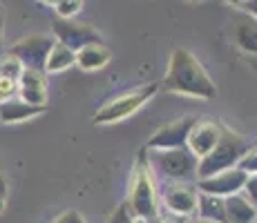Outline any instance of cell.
Returning a JSON list of instances; mask_svg holds the SVG:
<instances>
[{"label": "cell", "mask_w": 257, "mask_h": 223, "mask_svg": "<svg viewBox=\"0 0 257 223\" xmlns=\"http://www.w3.org/2000/svg\"><path fill=\"white\" fill-rule=\"evenodd\" d=\"M0 7H3V5H0Z\"/></svg>", "instance_id": "e575fe53"}, {"label": "cell", "mask_w": 257, "mask_h": 223, "mask_svg": "<svg viewBox=\"0 0 257 223\" xmlns=\"http://www.w3.org/2000/svg\"><path fill=\"white\" fill-rule=\"evenodd\" d=\"M54 223H85V219H83L76 210H67L65 214H61Z\"/></svg>", "instance_id": "d4e9b609"}, {"label": "cell", "mask_w": 257, "mask_h": 223, "mask_svg": "<svg viewBox=\"0 0 257 223\" xmlns=\"http://www.w3.org/2000/svg\"><path fill=\"white\" fill-rule=\"evenodd\" d=\"M18 98L29 105L47 107V76L38 69H23L18 78Z\"/></svg>", "instance_id": "7c38bea8"}, {"label": "cell", "mask_w": 257, "mask_h": 223, "mask_svg": "<svg viewBox=\"0 0 257 223\" xmlns=\"http://www.w3.org/2000/svg\"><path fill=\"white\" fill-rule=\"evenodd\" d=\"M195 123V116H181L172 123H166L150 136L146 150H177V147H186L188 134Z\"/></svg>", "instance_id": "30bf717a"}, {"label": "cell", "mask_w": 257, "mask_h": 223, "mask_svg": "<svg viewBox=\"0 0 257 223\" xmlns=\"http://www.w3.org/2000/svg\"><path fill=\"white\" fill-rule=\"evenodd\" d=\"M157 92H159V85L157 83H148V85L130 89L125 94H118L112 101H107L103 107H98V112L94 114V125H112V123L125 121L132 114L139 112Z\"/></svg>", "instance_id": "5b68a950"}, {"label": "cell", "mask_w": 257, "mask_h": 223, "mask_svg": "<svg viewBox=\"0 0 257 223\" xmlns=\"http://www.w3.org/2000/svg\"><path fill=\"white\" fill-rule=\"evenodd\" d=\"M38 3H43V5H49V7H54V5H56L58 0H38Z\"/></svg>", "instance_id": "1f68e13d"}, {"label": "cell", "mask_w": 257, "mask_h": 223, "mask_svg": "<svg viewBox=\"0 0 257 223\" xmlns=\"http://www.w3.org/2000/svg\"><path fill=\"white\" fill-rule=\"evenodd\" d=\"M135 221L137 219L130 214V210H127L125 203H121V205L110 214V219H107V223H135Z\"/></svg>", "instance_id": "cb8c5ba5"}, {"label": "cell", "mask_w": 257, "mask_h": 223, "mask_svg": "<svg viewBox=\"0 0 257 223\" xmlns=\"http://www.w3.org/2000/svg\"><path fill=\"white\" fill-rule=\"evenodd\" d=\"M246 172L239 170V167H230V170L224 172H217L212 176L206 178H197L195 187L204 194H212V196H219V199H226V196H233L239 194L244 190V183H246Z\"/></svg>", "instance_id": "ba28073f"}, {"label": "cell", "mask_w": 257, "mask_h": 223, "mask_svg": "<svg viewBox=\"0 0 257 223\" xmlns=\"http://www.w3.org/2000/svg\"><path fill=\"white\" fill-rule=\"evenodd\" d=\"M54 9H56L58 18H74L83 9V0H58Z\"/></svg>", "instance_id": "ffe728a7"}, {"label": "cell", "mask_w": 257, "mask_h": 223, "mask_svg": "<svg viewBox=\"0 0 257 223\" xmlns=\"http://www.w3.org/2000/svg\"><path fill=\"white\" fill-rule=\"evenodd\" d=\"M72 65H76V52H72L70 47L54 41L45 61V74H61L65 69H70Z\"/></svg>", "instance_id": "2e32d148"}, {"label": "cell", "mask_w": 257, "mask_h": 223, "mask_svg": "<svg viewBox=\"0 0 257 223\" xmlns=\"http://www.w3.org/2000/svg\"><path fill=\"white\" fill-rule=\"evenodd\" d=\"M7 192H9V183H7V178H5L3 172H0V196L7 199Z\"/></svg>", "instance_id": "83f0119b"}, {"label": "cell", "mask_w": 257, "mask_h": 223, "mask_svg": "<svg viewBox=\"0 0 257 223\" xmlns=\"http://www.w3.org/2000/svg\"><path fill=\"white\" fill-rule=\"evenodd\" d=\"M152 174H159L168 183H195L199 158L188 147L177 150H146Z\"/></svg>", "instance_id": "3957f363"}, {"label": "cell", "mask_w": 257, "mask_h": 223, "mask_svg": "<svg viewBox=\"0 0 257 223\" xmlns=\"http://www.w3.org/2000/svg\"><path fill=\"white\" fill-rule=\"evenodd\" d=\"M157 223H186V219L184 216H175V214H170V212L159 210V214H157Z\"/></svg>", "instance_id": "484cf974"}, {"label": "cell", "mask_w": 257, "mask_h": 223, "mask_svg": "<svg viewBox=\"0 0 257 223\" xmlns=\"http://www.w3.org/2000/svg\"><path fill=\"white\" fill-rule=\"evenodd\" d=\"M235 38L239 49L248 54H257V18H244V21L237 23L235 29Z\"/></svg>", "instance_id": "ac0fdd59"}, {"label": "cell", "mask_w": 257, "mask_h": 223, "mask_svg": "<svg viewBox=\"0 0 257 223\" xmlns=\"http://www.w3.org/2000/svg\"><path fill=\"white\" fill-rule=\"evenodd\" d=\"M246 150H248L246 138L241 136L239 132L230 130L228 125H221V136H219V141H217V145L212 147L210 154L199 158L197 178H206V176L217 174V172L237 167L241 161V156L246 154Z\"/></svg>", "instance_id": "277c9868"}, {"label": "cell", "mask_w": 257, "mask_h": 223, "mask_svg": "<svg viewBox=\"0 0 257 223\" xmlns=\"http://www.w3.org/2000/svg\"><path fill=\"white\" fill-rule=\"evenodd\" d=\"M164 87L170 94L212 101L217 98V85L210 74L201 67V63L188 49H175L168 61V72L164 76Z\"/></svg>", "instance_id": "6da1fadb"}, {"label": "cell", "mask_w": 257, "mask_h": 223, "mask_svg": "<svg viewBox=\"0 0 257 223\" xmlns=\"http://www.w3.org/2000/svg\"><path fill=\"white\" fill-rule=\"evenodd\" d=\"M219 136H221V123L212 121V118H195L190 134H188L186 147L197 158H204L206 154L212 152V147L217 145Z\"/></svg>", "instance_id": "8fae6325"}, {"label": "cell", "mask_w": 257, "mask_h": 223, "mask_svg": "<svg viewBox=\"0 0 257 223\" xmlns=\"http://www.w3.org/2000/svg\"><path fill=\"white\" fill-rule=\"evenodd\" d=\"M3 34H5V16L0 12V52H3Z\"/></svg>", "instance_id": "f546056e"}, {"label": "cell", "mask_w": 257, "mask_h": 223, "mask_svg": "<svg viewBox=\"0 0 257 223\" xmlns=\"http://www.w3.org/2000/svg\"><path fill=\"white\" fill-rule=\"evenodd\" d=\"M197 196H199V190L195 187V183H170L164 190V196H161L164 199V212L188 219L197 210Z\"/></svg>", "instance_id": "9c48e42d"}, {"label": "cell", "mask_w": 257, "mask_h": 223, "mask_svg": "<svg viewBox=\"0 0 257 223\" xmlns=\"http://www.w3.org/2000/svg\"><path fill=\"white\" fill-rule=\"evenodd\" d=\"M224 210H226V223H255L257 221L255 205L241 192L233 196H226Z\"/></svg>", "instance_id": "5bb4252c"}, {"label": "cell", "mask_w": 257, "mask_h": 223, "mask_svg": "<svg viewBox=\"0 0 257 223\" xmlns=\"http://www.w3.org/2000/svg\"><path fill=\"white\" fill-rule=\"evenodd\" d=\"M18 96V81L7 76H0V103L7 101V98Z\"/></svg>", "instance_id": "7402d4cb"}, {"label": "cell", "mask_w": 257, "mask_h": 223, "mask_svg": "<svg viewBox=\"0 0 257 223\" xmlns=\"http://www.w3.org/2000/svg\"><path fill=\"white\" fill-rule=\"evenodd\" d=\"M195 214H197V216H201V219H206V221L226 223L224 199L199 192V196H197V210H195Z\"/></svg>", "instance_id": "e0dca14e"}, {"label": "cell", "mask_w": 257, "mask_h": 223, "mask_svg": "<svg viewBox=\"0 0 257 223\" xmlns=\"http://www.w3.org/2000/svg\"><path fill=\"white\" fill-rule=\"evenodd\" d=\"M241 194H244L246 199L253 203L255 210H257V174H248V176H246V183H244V190H241Z\"/></svg>", "instance_id": "603a6c76"}, {"label": "cell", "mask_w": 257, "mask_h": 223, "mask_svg": "<svg viewBox=\"0 0 257 223\" xmlns=\"http://www.w3.org/2000/svg\"><path fill=\"white\" fill-rule=\"evenodd\" d=\"M112 52L105 47L103 43H94V45H85L83 49L76 52V65L85 72H96V69H103L110 63Z\"/></svg>", "instance_id": "9a60e30c"}, {"label": "cell", "mask_w": 257, "mask_h": 223, "mask_svg": "<svg viewBox=\"0 0 257 223\" xmlns=\"http://www.w3.org/2000/svg\"><path fill=\"white\" fill-rule=\"evenodd\" d=\"M224 3H226V5H233V7H241L246 0H224Z\"/></svg>", "instance_id": "4dcf8cb0"}, {"label": "cell", "mask_w": 257, "mask_h": 223, "mask_svg": "<svg viewBox=\"0 0 257 223\" xmlns=\"http://www.w3.org/2000/svg\"><path fill=\"white\" fill-rule=\"evenodd\" d=\"M186 223H215V221H206V219H201V216H197V214H192V216H188Z\"/></svg>", "instance_id": "f1b7e54d"}, {"label": "cell", "mask_w": 257, "mask_h": 223, "mask_svg": "<svg viewBox=\"0 0 257 223\" xmlns=\"http://www.w3.org/2000/svg\"><path fill=\"white\" fill-rule=\"evenodd\" d=\"M5 201H7V199H5V196H0V214L5 212Z\"/></svg>", "instance_id": "d6a6232c"}, {"label": "cell", "mask_w": 257, "mask_h": 223, "mask_svg": "<svg viewBox=\"0 0 257 223\" xmlns=\"http://www.w3.org/2000/svg\"><path fill=\"white\" fill-rule=\"evenodd\" d=\"M45 110L47 107L29 105V103H25L23 98L14 96V98H7V101L0 103V123H5V125L23 123V121H29V118L38 116V114H43Z\"/></svg>", "instance_id": "4fadbf2b"}, {"label": "cell", "mask_w": 257, "mask_h": 223, "mask_svg": "<svg viewBox=\"0 0 257 223\" xmlns=\"http://www.w3.org/2000/svg\"><path fill=\"white\" fill-rule=\"evenodd\" d=\"M23 65L21 61H18L16 56H12V54H0V76H7V78H14V81H18L23 74Z\"/></svg>", "instance_id": "d6986e66"}, {"label": "cell", "mask_w": 257, "mask_h": 223, "mask_svg": "<svg viewBox=\"0 0 257 223\" xmlns=\"http://www.w3.org/2000/svg\"><path fill=\"white\" fill-rule=\"evenodd\" d=\"M241 9H244L250 18H257V0H246V3L241 5Z\"/></svg>", "instance_id": "4316f807"}, {"label": "cell", "mask_w": 257, "mask_h": 223, "mask_svg": "<svg viewBox=\"0 0 257 223\" xmlns=\"http://www.w3.org/2000/svg\"><path fill=\"white\" fill-rule=\"evenodd\" d=\"M237 167L244 170L246 174H257V145L246 150V154L241 156V161H239V165Z\"/></svg>", "instance_id": "44dd1931"}, {"label": "cell", "mask_w": 257, "mask_h": 223, "mask_svg": "<svg viewBox=\"0 0 257 223\" xmlns=\"http://www.w3.org/2000/svg\"><path fill=\"white\" fill-rule=\"evenodd\" d=\"M135 223H141V221H139V219H137V221H135Z\"/></svg>", "instance_id": "836d02e7"}, {"label": "cell", "mask_w": 257, "mask_h": 223, "mask_svg": "<svg viewBox=\"0 0 257 223\" xmlns=\"http://www.w3.org/2000/svg\"><path fill=\"white\" fill-rule=\"evenodd\" d=\"M125 205H127V210H130V214L139 221L152 219V216L159 214L157 183H155V174H152V170H150V163H148L146 150L141 152L135 163V172H132L130 192H127Z\"/></svg>", "instance_id": "7a4b0ae2"}, {"label": "cell", "mask_w": 257, "mask_h": 223, "mask_svg": "<svg viewBox=\"0 0 257 223\" xmlns=\"http://www.w3.org/2000/svg\"><path fill=\"white\" fill-rule=\"evenodd\" d=\"M255 223H257V221H255Z\"/></svg>", "instance_id": "d590c367"}, {"label": "cell", "mask_w": 257, "mask_h": 223, "mask_svg": "<svg viewBox=\"0 0 257 223\" xmlns=\"http://www.w3.org/2000/svg\"><path fill=\"white\" fill-rule=\"evenodd\" d=\"M54 45L52 36L45 34H32V36H25L21 41H16L9 47V54L16 56L21 61V65L25 69H38V72H45V61L47 54Z\"/></svg>", "instance_id": "52a82bcc"}, {"label": "cell", "mask_w": 257, "mask_h": 223, "mask_svg": "<svg viewBox=\"0 0 257 223\" xmlns=\"http://www.w3.org/2000/svg\"><path fill=\"white\" fill-rule=\"evenodd\" d=\"M52 34L54 41L70 47L72 52H78L85 45H94V43H103V36L87 23H78L74 18H54L52 23Z\"/></svg>", "instance_id": "8992f818"}]
</instances>
